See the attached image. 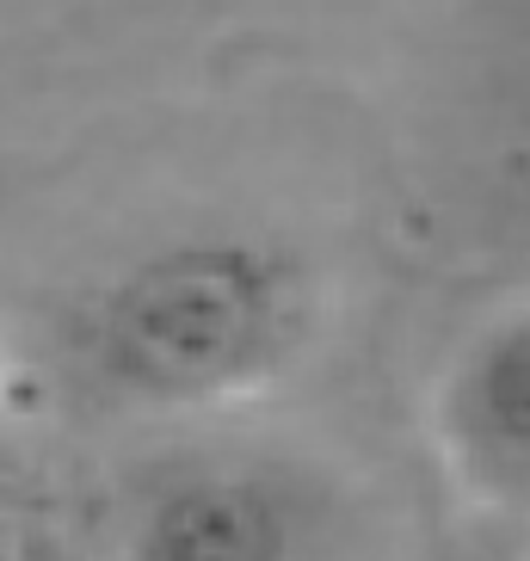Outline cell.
<instances>
[{
	"mask_svg": "<svg viewBox=\"0 0 530 561\" xmlns=\"http://www.w3.org/2000/svg\"><path fill=\"white\" fill-rule=\"evenodd\" d=\"M290 272L241 241L154 253L87 314V364L142 401H198L272 370L290 340Z\"/></svg>",
	"mask_w": 530,
	"mask_h": 561,
	"instance_id": "6da1fadb",
	"label": "cell"
},
{
	"mask_svg": "<svg viewBox=\"0 0 530 561\" xmlns=\"http://www.w3.org/2000/svg\"><path fill=\"white\" fill-rule=\"evenodd\" d=\"M450 450L499 506H530V309L481 333L445 389Z\"/></svg>",
	"mask_w": 530,
	"mask_h": 561,
	"instance_id": "7a4b0ae2",
	"label": "cell"
},
{
	"mask_svg": "<svg viewBox=\"0 0 530 561\" xmlns=\"http://www.w3.org/2000/svg\"><path fill=\"white\" fill-rule=\"evenodd\" d=\"M149 543L161 556H265L284 543V518L247 481H192L161 500Z\"/></svg>",
	"mask_w": 530,
	"mask_h": 561,
	"instance_id": "3957f363",
	"label": "cell"
}]
</instances>
